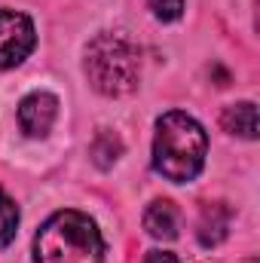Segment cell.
<instances>
[{
    "label": "cell",
    "mask_w": 260,
    "mask_h": 263,
    "mask_svg": "<svg viewBox=\"0 0 260 263\" xmlns=\"http://www.w3.org/2000/svg\"><path fill=\"white\" fill-rule=\"evenodd\" d=\"M205 147H208V138L202 126L193 117L172 110L156 123L153 165L172 184H187L205 165Z\"/></svg>",
    "instance_id": "obj_1"
},
{
    "label": "cell",
    "mask_w": 260,
    "mask_h": 263,
    "mask_svg": "<svg viewBox=\"0 0 260 263\" xmlns=\"http://www.w3.org/2000/svg\"><path fill=\"white\" fill-rule=\"evenodd\" d=\"M37 263H101L104 242L98 227L80 211H59L52 214L37 239H34Z\"/></svg>",
    "instance_id": "obj_2"
},
{
    "label": "cell",
    "mask_w": 260,
    "mask_h": 263,
    "mask_svg": "<svg viewBox=\"0 0 260 263\" xmlns=\"http://www.w3.org/2000/svg\"><path fill=\"white\" fill-rule=\"evenodd\" d=\"M141 55L129 37L98 34L86 49V77L101 95H126L138 86Z\"/></svg>",
    "instance_id": "obj_3"
},
{
    "label": "cell",
    "mask_w": 260,
    "mask_h": 263,
    "mask_svg": "<svg viewBox=\"0 0 260 263\" xmlns=\"http://www.w3.org/2000/svg\"><path fill=\"white\" fill-rule=\"evenodd\" d=\"M37 43L34 25L28 15L0 9V67H15L22 65Z\"/></svg>",
    "instance_id": "obj_4"
},
{
    "label": "cell",
    "mask_w": 260,
    "mask_h": 263,
    "mask_svg": "<svg viewBox=\"0 0 260 263\" xmlns=\"http://www.w3.org/2000/svg\"><path fill=\"white\" fill-rule=\"evenodd\" d=\"M55 114H59L55 95H49V92H31L18 104V126H22L25 135H31V138H43L46 132L52 129Z\"/></svg>",
    "instance_id": "obj_5"
},
{
    "label": "cell",
    "mask_w": 260,
    "mask_h": 263,
    "mask_svg": "<svg viewBox=\"0 0 260 263\" xmlns=\"http://www.w3.org/2000/svg\"><path fill=\"white\" fill-rule=\"evenodd\" d=\"M230 220H233V214H230V208L224 202H208L202 208V217H199V227H196L199 242L205 248L220 245L227 239V233H230Z\"/></svg>",
    "instance_id": "obj_6"
},
{
    "label": "cell",
    "mask_w": 260,
    "mask_h": 263,
    "mask_svg": "<svg viewBox=\"0 0 260 263\" xmlns=\"http://www.w3.org/2000/svg\"><path fill=\"white\" fill-rule=\"evenodd\" d=\"M144 230L153 236V239H175L178 230H181V214L178 208L169 202V199H159L153 202L147 211H144Z\"/></svg>",
    "instance_id": "obj_7"
},
{
    "label": "cell",
    "mask_w": 260,
    "mask_h": 263,
    "mask_svg": "<svg viewBox=\"0 0 260 263\" xmlns=\"http://www.w3.org/2000/svg\"><path fill=\"white\" fill-rule=\"evenodd\" d=\"M220 126L230 132V135H239V138H257V107L251 101H239V104H230L220 117Z\"/></svg>",
    "instance_id": "obj_8"
},
{
    "label": "cell",
    "mask_w": 260,
    "mask_h": 263,
    "mask_svg": "<svg viewBox=\"0 0 260 263\" xmlns=\"http://www.w3.org/2000/svg\"><path fill=\"white\" fill-rule=\"evenodd\" d=\"M120 153H123V141H120L114 132H101V135L95 138V144H92V159H95V165H101V168L114 165V162L120 159Z\"/></svg>",
    "instance_id": "obj_9"
},
{
    "label": "cell",
    "mask_w": 260,
    "mask_h": 263,
    "mask_svg": "<svg viewBox=\"0 0 260 263\" xmlns=\"http://www.w3.org/2000/svg\"><path fill=\"white\" fill-rule=\"evenodd\" d=\"M15 227H18V208L0 190V248H6L15 239Z\"/></svg>",
    "instance_id": "obj_10"
},
{
    "label": "cell",
    "mask_w": 260,
    "mask_h": 263,
    "mask_svg": "<svg viewBox=\"0 0 260 263\" xmlns=\"http://www.w3.org/2000/svg\"><path fill=\"white\" fill-rule=\"evenodd\" d=\"M147 6H150L153 15L162 18V22H175V18H181V12H184V0H147Z\"/></svg>",
    "instance_id": "obj_11"
},
{
    "label": "cell",
    "mask_w": 260,
    "mask_h": 263,
    "mask_svg": "<svg viewBox=\"0 0 260 263\" xmlns=\"http://www.w3.org/2000/svg\"><path fill=\"white\" fill-rule=\"evenodd\" d=\"M144 263H181L175 254H169V251H150L147 257H144Z\"/></svg>",
    "instance_id": "obj_12"
},
{
    "label": "cell",
    "mask_w": 260,
    "mask_h": 263,
    "mask_svg": "<svg viewBox=\"0 0 260 263\" xmlns=\"http://www.w3.org/2000/svg\"><path fill=\"white\" fill-rule=\"evenodd\" d=\"M245 263H257V257H248V260H245Z\"/></svg>",
    "instance_id": "obj_13"
}]
</instances>
